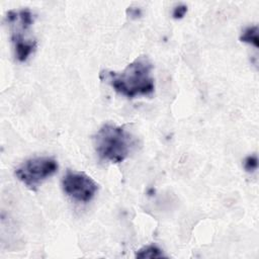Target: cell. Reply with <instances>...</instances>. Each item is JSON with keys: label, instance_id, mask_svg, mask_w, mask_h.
Returning a JSON list of instances; mask_svg holds the SVG:
<instances>
[{"label": "cell", "instance_id": "obj_1", "mask_svg": "<svg viewBox=\"0 0 259 259\" xmlns=\"http://www.w3.org/2000/svg\"><path fill=\"white\" fill-rule=\"evenodd\" d=\"M152 71L153 64L150 59L147 56H140L121 72L101 71L100 79L109 84L115 92L127 98L148 96L155 90Z\"/></svg>", "mask_w": 259, "mask_h": 259}, {"label": "cell", "instance_id": "obj_2", "mask_svg": "<svg viewBox=\"0 0 259 259\" xmlns=\"http://www.w3.org/2000/svg\"><path fill=\"white\" fill-rule=\"evenodd\" d=\"M93 145L102 160L120 163L135 149L136 138L124 126L107 122L93 136Z\"/></svg>", "mask_w": 259, "mask_h": 259}, {"label": "cell", "instance_id": "obj_3", "mask_svg": "<svg viewBox=\"0 0 259 259\" xmlns=\"http://www.w3.org/2000/svg\"><path fill=\"white\" fill-rule=\"evenodd\" d=\"M11 30V40L14 45L15 57L19 62H24L36 48V40L28 37V31L33 23V14L28 8L9 10L5 16Z\"/></svg>", "mask_w": 259, "mask_h": 259}, {"label": "cell", "instance_id": "obj_4", "mask_svg": "<svg viewBox=\"0 0 259 259\" xmlns=\"http://www.w3.org/2000/svg\"><path fill=\"white\" fill-rule=\"evenodd\" d=\"M58 162L54 157H33L25 160L14 171L16 178L30 190L36 188L58 170Z\"/></svg>", "mask_w": 259, "mask_h": 259}, {"label": "cell", "instance_id": "obj_5", "mask_svg": "<svg viewBox=\"0 0 259 259\" xmlns=\"http://www.w3.org/2000/svg\"><path fill=\"white\" fill-rule=\"evenodd\" d=\"M63 191L80 202L90 201L98 190V184L84 172L68 170L62 178Z\"/></svg>", "mask_w": 259, "mask_h": 259}, {"label": "cell", "instance_id": "obj_6", "mask_svg": "<svg viewBox=\"0 0 259 259\" xmlns=\"http://www.w3.org/2000/svg\"><path fill=\"white\" fill-rule=\"evenodd\" d=\"M240 40L243 42H247L252 45L255 48L259 47V37H258V26L257 25H251L243 29Z\"/></svg>", "mask_w": 259, "mask_h": 259}, {"label": "cell", "instance_id": "obj_7", "mask_svg": "<svg viewBox=\"0 0 259 259\" xmlns=\"http://www.w3.org/2000/svg\"><path fill=\"white\" fill-rule=\"evenodd\" d=\"M165 257L162 250L156 245H147L136 252V258H162Z\"/></svg>", "mask_w": 259, "mask_h": 259}, {"label": "cell", "instance_id": "obj_8", "mask_svg": "<svg viewBox=\"0 0 259 259\" xmlns=\"http://www.w3.org/2000/svg\"><path fill=\"white\" fill-rule=\"evenodd\" d=\"M244 168L246 171L248 172H253L257 169L258 166V160H257V156L254 155H250L248 156L245 160H244Z\"/></svg>", "mask_w": 259, "mask_h": 259}, {"label": "cell", "instance_id": "obj_9", "mask_svg": "<svg viewBox=\"0 0 259 259\" xmlns=\"http://www.w3.org/2000/svg\"><path fill=\"white\" fill-rule=\"evenodd\" d=\"M186 12H187V6L184 5V4H179V5L174 7L173 12H172V16L175 19H180L185 15Z\"/></svg>", "mask_w": 259, "mask_h": 259}]
</instances>
